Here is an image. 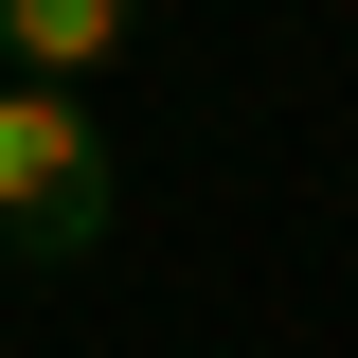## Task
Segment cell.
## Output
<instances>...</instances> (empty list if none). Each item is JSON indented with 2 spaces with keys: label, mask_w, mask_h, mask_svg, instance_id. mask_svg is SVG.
<instances>
[{
  "label": "cell",
  "mask_w": 358,
  "mask_h": 358,
  "mask_svg": "<svg viewBox=\"0 0 358 358\" xmlns=\"http://www.w3.org/2000/svg\"><path fill=\"white\" fill-rule=\"evenodd\" d=\"M126 36H143V0H0V72H36V90L108 72Z\"/></svg>",
  "instance_id": "obj_2"
},
{
  "label": "cell",
  "mask_w": 358,
  "mask_h": 358,
  "mask_svg": "<svg viewBox=\"0 0 358 358\" xmlns=\"http://www.w3.org/2000/svg\"><path fill=\"white\" fill-rule=\"evenodd\" d=\"M0 233L36 268L108 251V126H90L72 90H36V72H0Z\"/></svg>",
  "instance_id": "obj_1"
}]
</instances>
